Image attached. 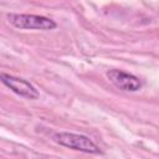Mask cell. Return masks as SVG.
<instances>
[{
	"instance_id": "cell-1",
	"label": "cell",
	"mask_w": 159,
	"mask_h": 159,
	"mask_svg": "<svg viewBox=\"0 0 159 159\" xmlns=\"http://www.w3.org/2000/svg\"><path fill=\"white\" fill-rule=\"evenodd\" d=\"M52 139L66 148L78 150L82 153L87 154H101L99 147L87 135L83 134H77V133H71V132H57L53 134Z\"/></svg>"
},
{
	"instance_id": "cell-2",
	"label": "cell",
	"mask_w": 159,
	"mask_h": 159,
	"mask_svg": "<svg viewBox=\"0 0 159 159\" xmlns=\"http://www.w3.org/2000/svg\"><path fill=\"white\" fill-rule=\"evenodd\" d=\"M9 22L20 30H42L50 31L57 27L56 21L50 17L34 14H9Z\"/></svg>"
},
{
	"instance_id": "cell-3",
	"label": "cell",
	"mask_w": 159,
	"mask_h": 159,
	"mask_svg": "<svg viewBox=\"0 0 159 159\" xmlns=\"http://www.w3.org/2000/svg\"><path fill=\"white\" fill-rule=\"evenodd\" d=\"M0 82L20 97L27 99H37L40 97V93L36 89V87L24 78L9 73H0Z\"/></svg>"
},
{
	"instance_id": "cell-4",
	"label": "cell",
	"mask_w": 159,
	"mask_h": 159,
	"mask_svg": "<svg viewBox=\"0 0 159 159\" xmlns=\"http://www.w3.org/2000/svg\"><path fill=\"white\" fill-rule=\"evenodd\" d=\"M107 77L108 80L119 89L122 91H127V92H137L142 88V81L128 72H124L122 70H109L107 72Z\"/></svg>"
}]
</instances>
